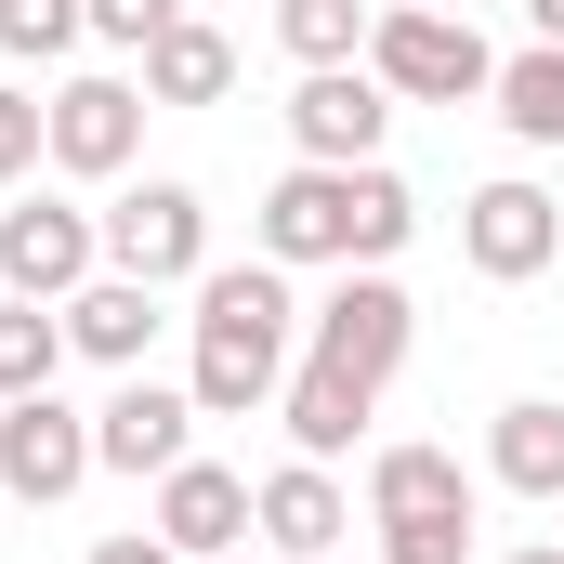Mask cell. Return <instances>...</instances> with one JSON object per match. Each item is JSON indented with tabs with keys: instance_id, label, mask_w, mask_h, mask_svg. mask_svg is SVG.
<instances>
[{
	"instance_id": "obj_28",
	"label": "cell",
	"mask_w": 564,
	"mask_h": 564,
	"mask_svg": "<svg viewBox=\"0 0 564 564\" xmlns=\"http://www.w3.org/2000/svg\"><path fill=\"white\" fill-rule=\"evenodd\" d=\"M433 13H473V0H433Z\"/></svg>"
},
{
	"instance_id": "obj_1",
	"label": "cell",
	"mask_w": 564,
	"mask_h": 564,
	"mask_svg": "<svg viewBox=\"0 0 564 564\" xmlns=\"http://www.w3.org/2000/svg\"><path fill=\"white\" fill-rule=\"evenodd\" d=\"M408 328H421V302L381 276V263H355V276L315 302V355L289 368V446L302 459H341L355 433H368V408H381V381L408 368Z\"/></svg>"
},
{
	"instance_id": "obj_25",
	"label": "cell",
	"mask_w": 564,
	"mask_h": 564,
	"mask_svg": "<svg viewBox=\"0 0 564 564\" xmlns=\"http://www.w3.org/2000/svg\"><path fill=\"white\" fill-rule=\"evenodd\" d=\"M93 564H184V552H171V539H106Z\"/></svg>"
},
{
	"instance_id": "obj_3",
	"label": "cell",
	"mask_w": 564,
	"mask_h": 564,
	"mask_svg": "<svg viewBox=\"0 0 564 564\" xmlns=\"http://www.w3.org/2000/svg\"><path fill=\"white\" fill-rule=\"evenodd\" d=\"M197 421H250L289 394V276L276 263H210L197 276Z\"/></svg>"
},
{
	"instance_id": "obj_17",
	"label": "cell",
	"mask_w": 564,
	"mask_h": 564,
	"mask_svg": "<svg viewBox=\"0 0 564 564\" xmlns=\"http://www.w3.org/2000/svg\"><path fill=\"white\" fill-rule=\"evenodd\" d=\"M499 486H525V499H564V408L552 394H525V408H499Z\"/></svg>"
},
{
	"instance_id": "obj_7",
	"label": "cell",
	"mask_w": 564,
	"mask_h": 564,
	"mask_svg": "<svg viewBox=\"0 0 564 564\" xmlns=\"http://www.w3.org/2000/svg\"><path fill=\"white\" fill-rule=\"evenodd\" d=\"M106 263L144 276V289L210 276V210H197V184H132V197L106 210Z\"/></svg>"
},
{
	"instance_id": "obj_27",
	"label": "cell",
	"mask_w": 564,
	"mask_h": 564,
	"mask_svg": "<svg viewBox=\"0 0 564 564\" xmlns=\"http://www.w3.org/2000/svg\"><path fill=\"white\" fill-rule=\"evenodd\" d=\"M512 564H564V552H512Z\"/></svg>"
},
{
	"instance_id": "obj_5",
	"label": "cell",
	"mask_w": 564,
	"mask_h": 564,
	"mask_svg": "<svg viewBox=\"0 0 564 564\" xmlns=\"http://www.w3.org/2000/svg\"><path fill=\"white\" fill-rule=\"evenodd\" d=\"M93 263H106L93 210H66V197H13L0 210V289L13 302H66V289H93Z\"/></svg>"
},
{
	"instance_id": "obj_2",
	"label": "cell",
	"mask_w": 564,
	"mask_h": 564,
	"mask_svg": "<svg viewBox=\"0 0 564 564\" xmlns=\"http://www.w3.org/2000/svg\"><path fill=\"white\" fill-rule=\"evenodd\" d=\"M408 224H421V197H408L381 158H355V171L302 158L276 197H263V263H394Z\"/></svg>"
},
{
	"instance_id": "obj_15",
	"label": "cell",
	"mask_w": 564,
	"mask_h": 564,
	"mask_svg": "<svg viewBox=\"0 0 564 564\" xmlns=\"http://www.w3.org/2000/svg\"><path fill=\"white\" fill-rule=\"evenodd\" d=\"M144 328H158V289H144V276H93V289H66V355H93V368H132V355H144Z\"/></svg>"
},
{
	"instance_id": "obj_9",
	"label": "cell",
	"mask_w": 564,
	"mask_h": 564,
	"mask_svg": "<svg viewBox=\"0 0 564 564\" xmlns=\"http://www.w3.org/2000/svg\"><path fill=\"white\" fill-rule=\"evenodd\" d=\"M93 459H106V473H171V459H197V394L119 381V394L93 408Z\"/></svg>"
},
{
	"instance_id": "obj_24",
	"label": "cell",
	"mask_w": 564,
	"mask_h": 564,
	"mask_svg": "<svg viewBox=\"0 0 564 564\" xmlns=\"http://www.w3.org/2000/svg\"><path fill=\"white\" fill-rule=\"evenodd\" d=\"M158 26H184V0H93V40H119V53H144Z\"/></svg>"
},
{
	"instance_id": "obj_23",
	"label": "cell",
	"mask_w": 564,
	"mask_h": 564,
	"mask_svg": "<svg viewBox=\"0 0 564 564\" xmlns=\"http://www.w3.org/2000/svg\"><path fill=\"white\" fill-rule=\"evenodd\" d=\"M40 158H53V106H40V93H13V79H0V184H26V171H40Z\"/></svg>"
},
{
	"instance_id": "obj_19",
	"label": "cell",
	"mask_w": 564,
	"mask_h": 564,
	"mask_svg": "<svg viewBox=\"0 0 564 564\" xmlns=\"http://www.w3.org/2000/svg\"><path fill=\"white\" fill-rule=\"evenodd\" d=\"M499 119H512V144H564V40L499 66Z\"/></svg>"
},
{
	"instance_id": "obj_16",
	"label": "cell",
	"mask_w": 564,
	"mask_h": 564,
	"mask_svg": "<svg viewBox=\"0 0 564 564\" xmlns=\"http://www.w3.org/2000/svg\"><path fill=\"white\" fill-rule=\"evenodd\" d=\"M368 512L394 525V512H473V473L446 459V446H381L368 459Z\"/></svg>"
},
{
	"instance_id": "obj_21",
	"label": "cell",
	"mask_w": 564,
	"mask_h": 564,
	"mask_svg": "<svg viewBox=\"0 0 564 564\" xmlns=\"http://www.w3.org/2000/svg\"><path fill=\"white\" fill-rule=\"evenodd\" d=\"M381 564H473V512H394Z\"/></svg>"
},
{
	"instance_id": "obj_18",
	"label": "cell",
	"mask_w": 564,
	"mask_h": 564,
	"mask_svg": "<svg viewBox=\"0 0 564 564\" xmlns=\"http://www.w3.org/2000/svg\"><path fill=\"white\" fill-rule=\"evenodd\" d=\"M53 368H66V302H0V408L53 394Z\"/></svg>"
},
{
	"instance_id": "obj_6",
	"label": "cell",
	"mask_w": 564,
	"mask_h": 564,
	"mask_svg": "<svg viewBox=\"0 0 564 564\" xmlns=\"http://www.w3.org/2000/svg\"><path fill=\"white\" fill-rule=\"evenodd\" d=\"M106 459H93V421L79 408H53V394H13L0 408V486L26 499V512H53V499H79Z\"/></svg>"
},
{
	"instance_id": "obj_4",
	"label": "cell",
	"mask_w": 564,
	"mask_h": 564,
	"mask_svg": "<svg viewBox=\"0 0 564 564\" xmlns=\"http://www.w3.org/2000/svg\"><path fill=\"white\" fill-rule=\"evenodd\" d=\"M368 66H381V93H408V106H473V93H499V53L473 40V13H433V0H394V13L368 26Z\"/></svg>"
},
{
	"instance_id": "obj_12",
	"label": "cell",
	"mask_w": 564,
	"mask_h": 564,
	"mask_svg": "<svg viewBox=\"0 0 564 564\" xmlns=\"http://www.w3.org/2000/svg\"><path fill=\"white\" fill-rule=\"evenodd\" d=\"M158 539H171V552H237V539H250V473L171 459V473H158Z\"/></svg>"
},
{
	"instance_id": "obj_26",
	"label": "cell",
	"mask_w": 564,
	"mask_h": 564,
	"mask_svg": "<svg viewBox=\"0 0 564 564\" xmlns=\"http://www.w3.org/2000/svg\"><path fill=\"white\" fill-rule=\"evenodd\" d=\"M525 26H539V40H564V0H525Z\"/></svg>"
},
{
	"instance_id": "obj_20",
	"label": "cell",
	"mask_w": 564,
	"mask_h": 564,
	"mask_svg": "<svg viewBox=\"0 0 564 564\" xmlns=\"http://www.w3.org/2000/svg\"><path fill=\"white\" fill-rule=\"evenodd\" d=\"M368 0H276V40L302 53V66H368Z\"/></svg>"
},
{
	"instance_id": "obj_13",
	"label": "cell",
	"mask_w": 564,
	"mask_h": 564,
	"mask_svg": "<svg viewBox=\"0 0 564 564\" xmlns=\"http://www.w3.org/2000/svg\"><path fill=\"white\" fill-rule=\"evenodd\" d=\"M250 525H263L289 564H328V552H341V486H328V459L263 473V486H250Z\"/></svg>"
},
{
	"instance_id": "obj_8",
	"label": "cell",
	"mask_w": 564,
	"mask_h": 564,
	"mask_svg": "<svg viewBox=\"0 0 564 564\" xmlns=\"http://www.w3.org/2000/svg\"><path fill=\"white\" fill-rule=\"evenodd\" d=\"M381 119H394L381 66H302V93H289V144H302V158H328V171L381 158Z\"/></svg>"
},
{
	"instance_id": "obj_10",
	"label": "cell",
	"mask_w": 564,
	"mask_h": 564,
	"mask_svg": "<svg viewBox=\"0 0 564 564\" xmlns=\"http://www.w3.org/2000/svg\"><path fill=\"white\" fill-rule=\"evenodd\" d=\"M459 250H473V276H539L564 250V210L539 197V184H473V210H459Z\"/></svg>"
},
{
	"instance_id": "obj_11",
	"label": "cell",
	"mask_w": 564,
	"mask_h": 564,
	"mask_svg": "<svg viewBox=\"0 0 564 564\" xmlns=\"http://www.w3.org/2000/svg\"><path fill=\"white\" fill-rule=\"evenodd\" d=\"M132 144H144V93L132 79H66V93H53V158H66V171L106 184V171H132Z\"/></svg>"
},
{
	"instance_id": "obj_14",
	"label": "cell",
	"mask_w": 564,
	"mask_h": 564,
	"mask_svg": "<svg viewBox=\"0 0 564 564\" xmlns=\"http://www.w3.org/2000/svg\"><path fill=\"white\" fill-rule=\"evenodd\" d=\"M224 93H237V40H224V26L184 13V26L144 40V106H224Z\"/></svg>"
},
{
	"instance_id": "obj_22",
	"label": "cell",
	"mask_w": 564,
	"mask_h": 564,
	"mask_svg": "<svg viewBox=\"0 0 564 564\" xmlns=\"http://www.w3.org/2000/svg\"><path fill=\"white\" fill-rule=\"evenodd\" d=\"M93 26V0H0V53H66Z\"/></svg>"
}]
</instances>
